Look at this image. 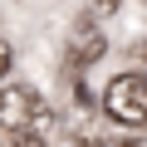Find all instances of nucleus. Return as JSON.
<instances>
[{"mask_svg":"<svg viewBox=\"0 0 147 147\" xmlns=\"http://www.w3.org/2000/svg\"><path fill=\"white\" fill-rule=\"evenodd\" d=\"M108 54V39H103V30H93V25H79L69 34V44H64V64L69 69H88V64H98Z\"/></svg>","mask_w":147,"mask_h":147,"instance_id":"3","label":"nucleus"},{"mask_svg":"<svg viewBox=\"0 0 147 147\" xmlns=\"http://www.w3.org/2000/svg\"><path fill=\"white\" fill-rule=\"evenodd\" d=\"M44 123H49V108L39 103V93L30 84L0 88V127H5V132H25V127L44 132Z\"/></svg>","mask_w":147,"mask_h":147,"instance_id":"2","label":"nucleus"},{"mask_svg":"<svg viewBox=\"0 0 147 147\" xmlns=\"http://www.w3.org/2000/svg\"><path fill=\"white\" fill-rule=\"evenodd\" d=\"M93 10H98V15H108V10H118V0H93Z\"/></svg>","mask_w":147,"mask_h":147,"instance_id":"6","label":"nucleus"},{"mask_svg":"<svg viewBox=\"0 0 147 147\" xmlns=\"http://www.w3.org/2000/svg\"><path fill=\"white\" fill-rule=\"evenodd\" d=\"M103 113L123 127H147V79L142 74H118L103 88Z\"/></svg>","mask_w":147,"mask_h":147,"instance_id":"1","label":"nucleus"},{"mask_svg":"<svg viewBox=\"0 0 147 147\" xmlns=\"http://www.w3.org/2000/svg\"><path fill=\"white\" fill-rule=\"evenodd\" d=\"M10 59H15V49H10V39H0V79H5V69H10Z\"/></svg>","mask_w":147,"mask_h":147,"instance_id":"5","label":"nucleus"},{"mask_svg":"<svg viewBox=\"0 0 147 147\" xmlns=\"http://www.w3.org/2000/svg\"><path fill=\"white\" fill-rule=\"evenodd\" d=\"M10 147H44V132L25 127V132H10Z\"/></svg>","mask_w":147,"mask_h":147,"instance_id":"4","label":"nucleus"}]
</instances>
